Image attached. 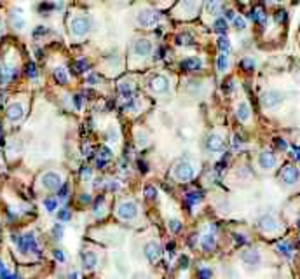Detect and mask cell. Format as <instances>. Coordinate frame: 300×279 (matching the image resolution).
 <instances>
[{
  "label": "cell",
  "mask_w": 300,
  "mask_h": 279,
  "mask_svg": "<svg viewBox=\"0 0 300 279\" xmlns=\"http://www.w3.org/2000/svg\"><path fill=\"white\" fill-rule=\"evenodd\" d=\"M194 174H196V168L192 166V162L180 161L178 164L173 168V176H174V180H178V182H190V180L194 178Z\"/></svg>",
  "instance_id": "cell-1"
},
{
  "label": "cell",
  "mask_w": 300,
  "mask_h": 279,
  "mask_svg": "<svg viewBox=\"0 0 300 279\" xmlns=\"http://www.w3.org/2000/svg\"><path fill=\"white\" fill-rule=\"evenodd\" d=\"M13 241L17 243V248L23 253H30L35 251L37 253V241H35V234L33 232H28L25 235H13Z\"/></svg>",
  "instance_id": "cell-2"
},
{
  "label": "cell",
  "mask_w": 300,
  "mask_h": 279,
  "mask_svg": "<svg viewBox=\"0 0 300 279\" xmlns=\"http://www.w3.org/2000/svg\"><path fill=\"white\" fill-rule=\"evenodd\" d=\"M117 217L121 220H133L138 217V206L133 201H122L117 206Z\"/></svg>",
  "instance_id": "cell-3"
},
{
  "label": "cell",
  "mask_w": 300,
  "mask_h": 279,
  "mask_svg": "<svg viewBox=\"0 0 300 279\" xmlns=\"http://www.w3.org/2000/svg\"><path fill=\"white\" fill-rule=\"evenodd\" d=\"M89 28H91V23L86 16H77L70 23V31L74 37H84L89 31Z\"/></svg>",
  "instance_id": "cell-4"
},
{
  "label": "cell",
  "mask_w": 300,
  "mask_h": 279,
  "mask_svg": "<svg viewBox=\"0 0 300 279\" xmlns=\"http://www.w3.org/2000/svg\"><path fill=\"white\" fill-rule=\"evenodd\" d=\"M154 46L148 39H136L133 40V46H131V51L136 58H147L150 52H152Z\"/></svg>",
  "instance_id": "cell-5"
},
{
  "label": "cell",
  "mask_w": 300,
  "mask_h": 279,
  "mask_svg": "<svg viewBox=\"0 0 300 279\" xmlns=\"http://www.w3.org/2000/svg\"><path fill=\"white\" fill-rule=\"evenodd\" d=\"M159 19H161V16H159L156 11H148V9L140 11L138 16H136L138 25L145 26V28H152V26H156L157 23H159Z\"/></svg>",
  "instance_id": "cell-6"
},
{
  "label": "cell",
  "mask_w": 300,
  "mask_h": 279,
  "mask_svg": "<svg viewBox=\"0 0 300 279\" xmlns=\"http://www.w3.org/2000/svg\"><path fill=\"white\" fill-rule=\"evenodd\" d=\"M205 147L208 152L211 154H218L223 150V138L218 133H211V135L206 136L205 140Z\"/></svg>",
  "instance_id": "cell-7"
},
{
  "label": "cell",
  "mask_w": 300,
  "mask_h": 279,
  "mask_svg": "<svg viewBox=\"0 0 300 279\" xmlns=\"http://www.w3.org/2000/svg\"><path fill=\"white\" fill-rule=\"evenodd\" d=\"M279 227L281 225H279V222L272 215H266V217H262L258 220V229L262 232H267V234H272V232L279 231Z\"/></svg>",
  "instance_id": "cell-8"
},
{
  "label": "cell",
  "mask_w": 300,
  "mask_h": 279,
  "mask_svg": "<svg viewBox=\"0 0 300 279\" xmlns=\"http://www.w3.org/2000/svg\"><path fill=\"white\" fill-rule=\"evenodd\" d=\"M217 246V232H215V227H209L205 234L201 235V248L205 251H211Z\"/></svg>",
  "instance_id": "cell-9"
},
{
  "label": "cell",
  "mask_w": 300,
  "mask_h": 279,
  "mask_svg": "<svg viewBox=\"0 0 300 279\" xmlns=\"http://www.w3.org/2000/svg\"><path fill=\"white\" fill-rule=\"evenodd\" d=\"M281 101H283V94L279 91H267L262 96V105L266 108H276Z\"/></svg>",
  "instance_id": "cell-10"
},
{
  "label": "cell",
  "mask_w": 300,
  "mask_h": 279,
  "mask_svg": "<svg viewBox=\"0 0 300 279\" xmlns=\"http://www.w3.org/2000/svg\"><path fill=\"white\" fill-rule=\"evenodd\" d=\"M150 89L154 93H157V94H162V93H166L170 89V78L164 77V75H156L150 80Z\"/></svg>",
  "instance_id": "cell-11"
},
{
  "label": "cell",
  "mask_w": 300,
  "mask_h": 279,
  "mask_svg": "<svg viewBox=\"0 0 300 279\" xmlns=\"http://www.w3.org/2000/svg\"><path fill=\"white\" fill-rule=\"evenodd\" d=\"M42 185L49 190H56V188L61 187V176L54 171H47L42 176Z\"/></svg>",
  "instance_id": "cell-12"
},
{
  "label": "cell",
  "mask_w": 300,
  "mask_h": 279,
  "mask_svg": "<svg viewBox=\"0 0 300 279\" xmlns=\"http://www.w3.org/2000/svg\"><path fill=\"white\" fill-rule=\"evenodd\" d=\"M143 253H145V257H147V260L148 262H157L159 258H161V246H159V243H156V241H150V243H147L145 244V249H143Z\"/></svg>",
  "instance_id": "cell-13"
},
{
  "label": "cell",
  "mask_w": 300,
  "mask_h": 279,
  "mask_svg": "<svg viewBox=\"0 0 300 279\" xmlns=\"http://www.w3.org/2000/svg\"><path fill=\"white\" fill-rule=\"evenodd\" d=\"M241 260L246 264V267H252V269H255V267L260 265V253L257 251V249H246V251H243V255H241Z\"/></svg>",
  "instance_id": "cell-14"
},
{
  "label": "cell",
  "mask_w": 300,
  "mask_h": 279,
  "mask_svg": "<svg viewBox=\"0 0 300 279\" xmlns=\"http://www.w3.org/2000/svg\"><path fill=\"white\" fill-rule=\"evenodd\" d=\"M281 180H283L286 185H295L299 182V171H297L295 166H284V170L281 171Z\"/></svg>",
  "instance_id": "cell-15"
},
{
  "label": "cell",
  "mask_w": 300,
  "mask_h": 279,
  "mask_svg": "<svg viewBox=\"0 0 300 279\" xmlns=\"http://www.w3.org/2000/svg\"><path fill=\"white\" fill-rule=\"evenodd\" d=\"M258 164H260V168L262 170H266V171H269V170H272L276 166V157H274V154L272 152H262L260 155H258Z\"/></svg>",
  "instance_id": "cell-16"
},
{
  "label": "cell",
  "mask_w": 300,
  "mask_h": 279,
  "mask_svg": "<svg viewBox=\"0 0 300 279\" xmlns=\"http://www.w3.org/2000/svg\"><path fill=\"white\" fill-rule=\"evenodd\" d=\"M23 112H25V108H23L21 103H11L7 107L9 121H19V119L23 117Z\"/></svg>",
  "instance_id": "cell-17"
},
{
  "label": "cell",
  "mask_w": 300,
  "mask_h": 279,
  "mask_svg": "<svg viewBox=\"0 0 300 279\" xmlns=\"http://www.w3.org/2000/svg\"><path fill=\"white\" fill-rule=\"evenodd\" d=\"M236 115L239 119L241 122H246L250 117H252V108H250V105L246 101H241L237 107H236Z\"/></svg>",
  "instance_id": "cell-18"
},
{
  "label": "cell",
  "mask_w": 300,
  "mask_h": 279,
  "mask_svg": "<svg viewBox=\"0 0 300 279\" xmlns=\"http://www.w3.org/2000/svg\"><path fill=\"white\" fill-rule=\"evenodd\" d=\"M201 66H203V63H201V60L196 56L187 58V60L182 61V68L185 70V72H196V70H201Z\"/></svg>",
  "instance_id": "cell-19"
},
{
  "label": "cell",
  "mask_w": 300,
  "mask_h": 279,
  "mask_svg": "<svg viewBox=\"0 0 300 279\" xmlns=\"http://www.w3.org/2000/svg\"><path fill=\"white\" fill-rule=\"evenodd\" d=\"M82 262L87 270H93L98 265V257H96L95 251H86V253H82Z\"/></svg>",
  "instance_id": "cell-20"
},
{
  "label": "cell",
  "mask_w": 300,
  "mask_h": 279,
  "mask_svg": "<svg viewBox=\"0 0 300 279\" xmlns=\"http://www.w3.org/2000/svg\"><path fill=\"white\" fill-rule=\"evenodd\" d=\"M119 93H121V96L127 101V103H129L131 100H135V98H133V87H131V84L126 82V80L119 84Z\"/></svg>",
  "instance_id": "cell-21"
},
{
  "label": "cell",
  "mask_w": 300,
  "mask_h": 279,
  "mask_svg": "<svg viewBox=\"0 0 300 279\" xmlns=\"http://www.w3.org/2000/svg\"><path fill=\"white\" fill-rule=\"evenodd\" d=\"M217 68H218V72H227V68H229V56H227L225 52H220V54H218Z\"/></svg>",
  "instance_id": "cell-22"
},
{
  "label": "cell",
  "mask_w": 300,
  "mask_h": 279,
  "mask_svg": "<svg viewBox=\"0 0 300 279\" xmlns=\"http://www.w3.org/2000/svg\"><path fill=\"white\" fill-rule=\"evenodd\" d=\"M206 11L213 16H218L223 11V5L220 2H206Z\"/></svg>",
  "instance_id": "cell-23"
},
{
  "label": "cell",
  "mask_w": 300,
  "mask_h": 279,
  "mask_svg": "<svg viewBox=\"0 0 300 279\" xmlns=\"http://www.w3.org/2000/svg\"><path fill=\"white\" fill-rule=\"evenodd\" d=\"M54 77H56V80L60 84L68 82V74H66V70L63 68V66H58V68L54 70Z\"/></svg>",
  "instance_id": "cell-24"
},
{
  "label": "cell",
  "mask_w": 300,
  "mask_h": 279,
  "mask_svg": "<svg viewBox=\"0 0 300 279\" xmlns=\"http://www.w3.org/2000/svg\"><path fill=\"white\" fill-rule=\"evenodd\" d=\"M201 201H203V196H201V192H189L187 194V202L192 206L199 204Z\"/></svg>",
  "instance_id": "cell-25"
},
{
  "label": "cell",
  "mask_w": 300,
  "mask_h": 279,
  "mask_svg": "<svg viewBox=\"0 0 300 279\" xmlns=\"http://www.w3.org/2000/svg\"><path fill=\"white\" fill-rule=\"evenodd\" d=\"M135 138H136V141H138L140 147H145V145L148 143V135L145 133V131H136Z\"/></svg>",
  "instance_id": "cell-26"
},
{
  "label": "cell",
  "mask_w": 300,
  "mask_h": 279,
  "mask_svg": "<svg viewBox=\"0 0 300 279\" xmlns=\"http://www.w3.org/2000/svg\"><path fill=\"white\" fill-rule=\"evenodd\" d=\"M11 21H13V26L16 30H23V26H25V19L21 16H17V14H11Z\"/></svg>",
  "instance_id": "cell-27"
},
{
  "label": "cell",
  "mask_w": 300,
  "mask_h": 279,
  "mask_svg": "<svg viewBox=\"0 0 300 279\" xmlns=\"http://www.w3.org/2000/svg\"><path fill=\"white\" fill-rule=\"evenodd\" d=\"M44 206H46V209H47L49 213H52V211H56V208H58V201L54 199V197H47V199L44 201Z\"/></svg>",
  "instance_id": "cell-28"
},
{
  "label": "cell",
  "mask_w": 300,
  "mask_h": 279,
  "mask_svg": "<svg viewBox=\"0 0 300 279\" xmlns=\"http://www.w3.org/2000/svg\"><path fill=\"white\" fill-rule=\"evenodd\" d=\"M168 225H170V231L173 232V234H178V232L182 231V222H180V220H176V218H171Z\"/></svg>",
  "instance_id": "cell-29"
},
{
  "label": "cell",
  "mask_w": 300,
  "mask_h": 279,
  "mask_svg": "<svg viewBox=\"0 0 300 279\" xmlns=\"http://www.w3.org/2000/svg\"><path fill=\"white\" fill-rule=\"evenodd\" d=\"M218 49H220V52H227L231 49V42L225 37H218Z\"/></svg>",
  "instance_id": "cell-30"
},
{
  "label": "cell",
  "mask_w": 300,
  "mask_h": 279,
  "mask_svg": "<svg viewBox=\"0 0 300 279\" xmlns=\"http://www.w3.org/2000/svg\"><path fill=\"white\" fill-rule=\"evenodd\" d=\"M110 159H112V150L107 147H101L100 148V161L107 162V161H110Z\"/></svg>",
  "instance_id": "cell-31"
},
{
  "label": "cell",
  "mask_w": 300,
  "mask_h": 279,
  "mask_svg": "<svg viewBox=\"0 0 300 279\" xmlns=\"http://www.w3.org/2000/svg\"><path fill=\"white\" fill-rule=\"evenodd\" d=\"M213 26H215V30L217 31H225L227 30V19L225 17H218Z\"/></svg>",
  "instance_id": "cell-32"
},
{
  "label": "cell",
  "mask_w": 300,
  "mask_h": 279,
  "mask_svg": "<svg viewBox=\"0 0 300 279\" xmlns=\"http://www.w3.org/2000/svg\"><path fill=\"white\" fill-rule=\"evenodd\" d=\"M278 249L286 257H292V246L288 243H278Z\"/></svg>",
  "instance_id": "cell-33"
},
{
  "label": "cell",
  "mask_w": 300,
  "mask_h": 279,
  "mask_svg": "<svg viewBox=\"0 0 300 279\" xmlns=\"http://www.w3.org/2000/svg\"><path fill=\"white\" fill-rule=\"evenodd\" d=\"M190 42H192L190 35H178V37H176V44H178V46H189Z\"/></svg>",
  "instance_id": "cell-34"
},
{
  "label": "cell",
  "mask_w": 300,
  "mask_h": 279,
  "mask_svg": "<svg viewBox=\"0 0 300 279\" xmlns=\"http://www.w3.org/2000/svg\"><path fill=\"white\" fill-rule=\"evenodd\" d=\"M232 23H234V28H236V30L243 31L244 28H246V21H244V19H243V17H241V16L236 17V19H234V21H232Z\"/></svg>",
  "instance_id": "cell-35"
},
{
  "label": "cell",
  "mask_w": 300,
  "mask_h": 279,
  "mask_svg": "<svg viewBox=\"0 0 300 279\" xmlns=\"http://www.w3.org/2000/svg\"><path fill=\"white\" fill-rule=\"evenodd\" d=\"M145 197H147V199H156L157 197V190L152 185H147V187H145Z\"/></svg>",
  "instance_id": "cell-36"
},
{
  "label": "cell",
  "mask_w": 300,
  "mask_h": 279,
  "mask_svg": "<svg viewBox=\"0 0 300 279\" xmlns=\"http://www.w3.org/2000/svg\"><path fill=\"white\" fill-rule=\"evenodd\" d=\"M241 66H243L244 70H253L255 68V61H253L252 58H244V60L241 61Z\"/></svg>",
  "instance_id": "cell-37"
},
{
  "label": "cell",
  "mask_w": 300,
  "mask_h": 279,
  "mask_svg": "<svg viewBox=\"0 0 300 279\" xmlns=\"http://www.w3.org/2000/svg\"><path fill=\"white\" fill-rule=\"evenodd\" d=\"M211 269H206V267H203V269L199 270V279H211Z\"/></svg>",
  "instance_id": "cell-38"
},
{
  "label": "cell",
  "mask_w": 300,
  "mask_h": 279,
  "mask_svg": "<svg viewBox=\"0 0 300 279\" xmlns=\"http://www.w3.org/2000/svg\"><path fill=\"white\" fill-rule=\"evenodd\" d=\"M52 235H54V239H61V235H63V227L58 223V225H54V229H52Z\"/></svg>",
  "instance_id": "cell-39"
},
{
  "label": "cell",
  "mask_w": 300,
  "mask_h": 279,
  "mask_svg": "<svg viewBox=\"0 0 300 279\" xmlns=\"http://www.w3.org/2000/svg\"><path fill=\"white\" fill-rule=\"evenodd\" d=\"M75 72H86L87 70V61L86 60H82V61H77V63H75Z\"/></svg>",
  "instance_id": "cell-40"
},
{
  "label": "cell",
  "mask_w": 300,
  "mask_h": 279,
  "mask_svg": "<svg viewBox=\"0 0 300 279\" xmlns=\"http://www.w3.org/2000/svg\"><path fill=\"white\" fill-rule=\"evenodd\" d=\"M107 138H110V141H112V143H115V141L119 140L117 131H115V129H110L109 133H107Z\"/></svg>",
  "instance_id": "cell-41"
},
{
  "label": "cell",
  "mask_w": 300,
  "mask_h": 279,
  "mask_svg": "<svg viewBox=\"0 0 300 279\" xmlns=\"http://www.w3.org/2000/svg\"><path fill=\"white\" fill-rule=\"evenodd\" d=\"M58 217H60L61 222H65V220H70V211H68V209H61Z\"/></svg>",
  "instance_id": "cell-42"
},
{
  "label": "cell",
  "mask_w": 300,
  "mask_h": 279,
  "mask_svg": "<svg viewBox=\"0 0 300 279\" xmlns=\"http://www.w3.org/2000/svg\"><path fill=\"white\" fill-rule=\"evenodd\" d=\"M0 279H19L17 276H14V274H11L9 270H4L2 274H0Z\"/></svg>",
  "instance_id": "cell-43"
},
{
  "label": "cell",
  "mask_w": 300,
  "mask_h": 279,
  "mask_svg": "<svg viewBox=\"0 0 300 279\" xmlns=\"http://www.w3.org/2000/svg\"><path fill=\"white\" fill-rule=\"evenodd\" d=\"M54 257H56L60 262H63V260H65V255L61 253V249H54Z\"/></svg>",
  "instance_id": "cell-44"
},
{
  "label": "cell",
  "mask_w": 300,
  "mask_h": 279,
  "mask_svg": "<svg viewBox=\"0 0 300 279\" xmlns=\"http://www.w3.org/2000/svg\"><path fill=\"white\" fill-rule=\"evenodd\" d=\"M28 75H30V77H35V75H37V72H35V65H33V63H30V65H28Z\"/></svg>",
  "instance_id": "cell-45"
},
{
  "label": "cell",
  "mask_w": 300,
  "mask_h": 279,
  "mask_svg": "<svg viewBox=\"0 0 300 279\" xmlns=\"http://www.w3.org/2000/svg\"><path fill=\"white\" fill-rule=\"evenodd\" d=\"M180 264H182V265H180V267H182L183 270L187 269V265H189V260H187V257H180Z\"/></svg>",
  "instance_id": "cell-46"
},
{
  "label": "cell",
  "mask_w": 300,
  "mask_h": 279,
  "mask_svg": "<svg viewBox=\"0 0 300 279\" xmlns=\"http://www.w3.org/2000/svg\"><path fill=\"white\" fill-rule=\"evenodd\" d=\"M66 194H68V187H61V190H60V199H66Z\"/></svg>",
  "instance_id": "cell-47"
},
{
  "label": "cell",
  "mask_w": 300,
  "mask_h": 279,
  "mask_svg": "<svg viewBox=\"0 0 300 279\" xmlns=\"http://www.w3.org/2000/svg\"><path fill=\"white\" fill-rule=\"evenodd\" d=\"M75 107H77V108H80V107H82V96H75Z\"/></svg>",
  "instance_id": "cell-48"
},
{
  "label": "cell",
  "mask_w": 300,
  "mask_h": 279,
  "mask_svg": "<svg viewBox=\"0 0 300 279\" xmlns=\"http://www.w3.org/2000/svg\"><path fill=\"white\" fill-rule=\"evenodd\" d=\"M87 80H89V82H98V75H95V74H91L89 75V77H87Z\"/></svg>",
  "instance_id": "cell-49"
},
{
  "label": "cell",
  "mask_w": 300,
  "mask_h": 279,
  "mask_svg": "<svg viewBox=\"0 0 300 279\" xmlns=\"http://www.w3.org/2000/svg\"><path fill=\"white\" fill-rule=\"evenodd\" d=\"M236 17H237V16H236V13H232V11H229V13H227V19H231V21H234Z\"/></svg>",
  "instance_id": "cell-50"
},
{
  "label": "cell",
  "mask_w": 300,
  "mask_h": 279,
  "mask_svg": "<svg viewBox=\"0 0 300 279\" xmlns=\"http://www.w3.org/2000/svg\"><path fill=\"white\" fill-rule=\"evenodd\" d=\"M4 270H7V269H5V267H4V264H2V262H0V274H2V272H4Z\"/></svg>",
  "instance_id": "cell-51"
}]
</instances>
